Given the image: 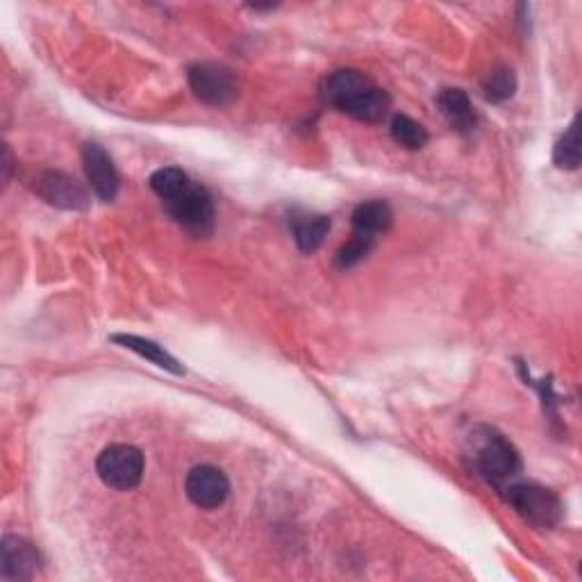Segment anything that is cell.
I'll use <instances>...</instances> for the list:
<instances>
[{
  "mask_svg": "<svg viewBox=\"0 0 582 582\" xmlns=\"http://www.w3.org/2000/svg\"><path fill=\"white\" fill-rule=\"evenodd\" d=\"M501 492L505 494V501L514 507V512L535 528H555L564 514L562 501L546 487L510 482Z\"/></svg>",
  "mask_w": 582,
  "mask_h": 582,
  "instance_id": "obj_1",
  "label": "cell"
},
{
  "mask_svg": "<svg viewBox=\"0 0 582 582\" xmlns=\"http://www.w3.org/2000/svg\"><path fill=\"white\" fill-rule=\"evenodd\" d=\"M96 471L107 487L116 492H130L144 476V453L130 444H112L98 455Z\"/></svg>",
  "mask_w": 582,
  "mask_h": 582,
  "instance_id": "obj_2",
  "label": "cell"
},
{
  "mask_svg": "<svg viewBox=\"0 0 582 582\" xmlns=\"http://www.w3.org/2000/svg\"><path fill=\"white\" fill-rule=\"evenodd\" d=\"M189 87L198 101L205 105L223 107L235 101L239 94V82L232 69L216 62H198L189 66Z\"/></svg>",
  "mask_w": 582,
  "mask_h": 582,
  "instance_id": "obj_3",
  "label": "cell"
},
{
  "mask_svg": "<svg viewBox=\"0 0 582 582\" xmlns=\"http://www.w3.org/2000/svg\"><path fill=\"white\" fill-rule=\"evenodd\" d=\"M164 205L178 226L196 232V235H207L214 226L212 196L207 194L205 187L196 185L194 180H189V185Z\"/></svg>",
  "mask_w": 582,
  "mask_h": 582,
  "instance_id": "obj_4",
  "label": "cell"
},
{
  "mask_svg": "<svg viewBox=\"0 0 582 582\" xmlns=\"http://www.w3.org/2000/svg\"><path fill=\"white\" fill-rule=\"evenodd\" d=\"M476 467L480 476L485 478L489 485L498 489L507 487L514 476H519L521 460L514 446L501 435H489L485 442L478 446L476 453Z\"/></svg>",
  "mask_w": 582,
  "mask_h": 582,
  "instance_id": "obj_5",
  "label": "cell"
},
{
  "mask_svg": "<svg viewBox=\"0 0 582 582\" xmlns=\"http://www.w3.org/2000/svg\"><path fill=\"white\" fill-rule=\"evenodd\" d=\"M185 492L194 505L203 507V510H214V507H221L226 503L230 494V480L221 469L207 467L205 464V467H196L189 471Z\"/></svg>",
  "mask_w": 582,
  "mask_h": 582,
  "instance_id": "obj_6",
  "label": "cell"
},
{
  "mask_svg": "<svg viewBox=\"0 0 582 582\" xmlns=\"http://www.w3.org/2000/svg\"><path fill=\"white\" fill-rule=\"evenodd\" d=\"M82 164L94 194L103 203H112L119 194V173L114 169L112 157L103 151L98 144H85L82 148Z\"/></svg>",
  "mask_w": 582,
  "mask_h": 582,
  "instance_id": "obj_7",
  "label": "cell"
},
{
  "mask_svg": "<svg viewBox=\"0 0 582 582\" xmlns=\"http://www.w3.org/2000/svg\"><path fill=\"white\" fill-rule=\"evenodd\" d=\"M39 196L62 210H87L89 196L76 178L62 171H46L37 182Z\"/></svg>",
  "mask_w": 582,
  "mask_h": 582,
  "instance_id": "obj_8",
  "label": "cell"
},
{
  "mask_svg": "<svg viewBox=\"0 0 582 582\" xmlns=\"http://www.w3.org/2000/svg\"><path fill=\"white\" fill-rule=\"evenodd\" d=\"M0 551H3V557H0V576L3 580H28L37 573L39 553L23 537L5 535Z\"/></svg>",
  "mask_w": 582,
  "mask_h": 582,
  "instance_id": "obj_9",
  "label": "cell"
},
{
  "mask_svg": "<svg viewBox=\"0 0 582 582\" xmlns=\"http://www.w3.org/2000/svg\"><path fill=\"white\" fill-rule=\"evenodd\" d=\"M389 105H392V98H389L387 91L376 87V85H369L367 89L357 91L355 96L344 101L342 105L337 107V110L348 114V116H353V119H357V121L378 123L387 116Z\"/></svg>",
  "mask_w": 582,
  "mask_h": 582,
  "instance_id": "obj_10",
  "label": "cell"
},
{
  "mask_svg": "<svg viewBox=\"0 0 582 582\" xmlns=\"http://www.w3.org/2000/svg\"><path fill=\"white\" fill-rule=\"evenodd\" d=\"M437 107L444 114L448 126L457 132H471L476 128V112L469 96L462 89H442L437 96Z\"/></svg>",
  "mask_w": 582,
  "mask_h": 582,
  "instance_id": "obj_11",
  "label": "cell"
},
{
  "mask_svg": "<svg viewBox=\"0 0 582 582\" xmlns=\"http://www.w3.org/2000/svg\"><path fill=\"white\" fill-rule=\"evenodd\" d=\"M394 212L387 201H367L355 207L353 212V230L355 235L369 237L376 241L378 235L392 228Z\"/></svg>",
  "mask_w": 582,
  "mask_h": 582,
  "instance_id": "obj_12",
  "label": "cell"
},
{
  "mask_svg": "<svg viewBox=\"0 0 582 582\" xmlns=\"http://www.w3.org/2000/svg\"><path fill=\"white\" fill-rule=\"evenodd\" d=\"M373 82L364 76L362 71H355V69H342V71H335L330 73V76L323 80V98L332 105V107H339L348 98L355 96L357 91L367 89Z\"/></svg>",
  "mask_w": 582,
  "mask_h": 582,
  "instance_id": "obj_13",
  "label": "cell"
},
{
  "mask_svg": "<svg viewBox=\"0 0 582 582\" xmlns=\"http://www.w3.org/2000/svg\"><path fill=\"white\" fill-rule=\"evenodd\" d=\"M291 230H294V239L303 253L319 251L323 239L330 232V219L323 214H303L291 216Z\"/></svg>",
  "mask_w": 582,
  "mask_h": 582,
  "instance_id": "obj_14",
  "label": "cell"
},
{
  "mask_svg": "<svg viewBox=\"0 0 582 582\" xmlns=\"http://www.w3.org/2000/svg\"><path fill=\"white\" fill-rule=\"evenodd\" d=\"M116 344H121V346H126L130 348L132 353H137L141 357H146L148 362H153L155 367H160V369H166V371H171V373H182V367L178 364L176 357H171L169 353L164 351V348L160 344H155L151 342V339H144V337H135V335H114L112 337Z\"/></svg>",
  "mask_w": 582,
  "mask_h": 582,
  "instance_id": "obj_15",
  "label": "cell"
},
{
  "mask_svg": "<svg viewBox=\"0 0 582 582\" xmlns=\"http://www.w3.org/2000/svg\"><path fill=\"white\" fill-rule=\"evenodd\" d=\"M553 162L557 169L576 171L580 166V139H578V116L571 121L567 132L560 137L553 151Z\"/></svg>",
  "mask_w": 582,
  "mask_h": 582,
  "instance_id": "obj_16",
  "label": "cell"
},
{
  "mask_svg": "<svg viewBox=\"0 0 582 582\" xmlns=\"http://www.w3.org/2000/svg\"><path fill=\"white\" fill-rule=\"evenodd\" d=\"M392 139L407 151H419L428 144V130L410 116L398 114L392 121Z\"/></svg>",
  "mask_w": 582,
  "mask_h": 582,
  "instance_id": "obj_17",
  "label": "cell"
},
{
  "mask_svg": "<svg viewBox=\"0 0 582 582\" xmlns=\"http://www.w3.org/2000/svg\"><path fill=\"white\" fill-rule=\"evenodd\" d=\"M189 180L191 178L178 166H164V169H157L151 176V189L166 203L173 196H178L189 185Z\"/></svg>",
  "mask_w": 582,
  "mask_h": 582,
  "instance_id": "obj_18",
  "label": "cell"
},
{
  "mask_svg": "<svg viewBox=\"0 0 582 582\" xmlns=\"http://www.w3.org/2000/svg\"><path fill=\"white\" fill-rule=\"evenodd\" d=\"M482 91H485V98L489 103H503L517 91V76H514L512 69L501 66V69H494L489 73L487 80L482 82Z\"/></svg>",
  "mask_w": 582,
  "mask_h": 582,
  "instance_id": "obj_19",
  "label": "cell"
},
{
  "mask_svg": "<svg viewBox=\"0 0 582 582\" xmlns=\"http://www.w3.org/2000/svg\"><path fill=\"white\" fill-rule=\"evenodd\" d=\"M371 248H373V239L362 237V235H353V239L348 241L346 246L339 248L335 262H337L339 269H353L355 264H360L364 257L371 253Z\"/></svg>",
  "mask_w": 582,
  "mask_h": 582,
  "instance_id": "obj_20",
  "label": "cell"
},
{
  "mask_svg": "<svg viewBox=\"0 0 582 582\" xmlns=\"http://www.w3.org/2000/svg\"><path fill=\"white\" fill-rule=\"evenodd\" d=\"M3 153H5V162H3V169H5V185L10 182V173H12V153H10V148H3Z\"/></svg>",
  "mask_w": 582,
  "mask_h": 582,
  "instance_id": "obj_21",
  "label": "cell"
}]
</instances>
